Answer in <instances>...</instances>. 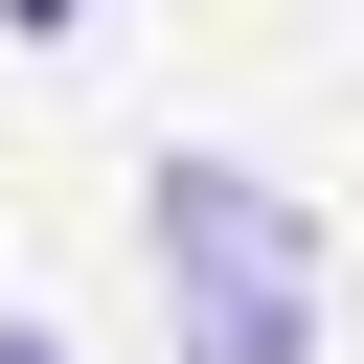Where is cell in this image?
<instances>
[{"mask_svg": "<svg viewBox=\"0 0 364 364\" xmlns=\"http://www.w3.org/2000/svg\"><path fill=\"white\" fill-rule=\"evenodd\" d=\"M136 250H159V318H182V364H318V228H296L250 159H159Z\"/></svg>", "mask_w": 364, "mask_h": 364, "instance_id": "obj_1", "label": "cell"}, {"mask_svg": "<svg viewBox=\"0 0 364 364\" xmlns=\"http://www.w3.org/2000/svg\"><path fill=\"white\" fill-rule=\"evenodd\" d=\"M0 23H91V0H0Z\"/></svg>", "mask_w": 364, "mask_h": 364, "instance_id": "obj_3", "label": "cell"}, {"mask_svg": "<svg viewBox=\"0 0 364 364\" xmlns=\"http://www.w3.org/2000/svg\"><path fill=\"white\" fill-rule=\"evenodd\" d=\"M0 364H68V341H46V318H0Z\"/></svg>", "mask_w": 364, "mask_h": 364, "instance_id": "obj_2", "label": "cell"}]
</instances>
